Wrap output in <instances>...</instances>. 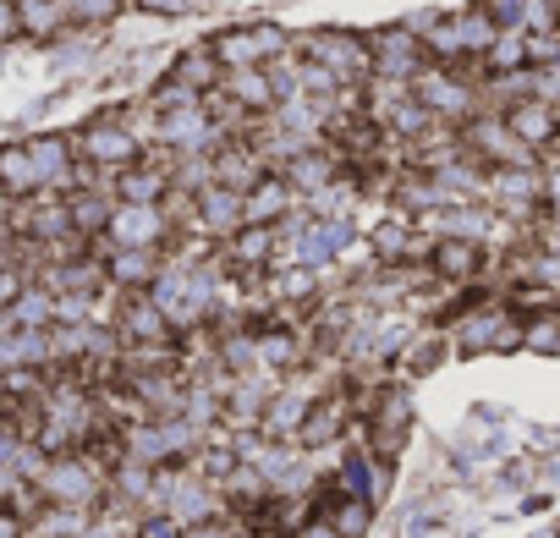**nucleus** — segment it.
I'll use <instances>...</instances> for the list:
<instances>
[{"mask_svg":"<svg viewBox=\"0 0 560 538\" xmlns=\"http://www.w3.org/2000/svg\"><path fill=\"white\" fill-rule=\"evenodd\" d=\"M23 34V23H18V7H12V0H0V45H7V39H18Z\"/></svg>","mask_w":560,"mask_h":538,"instance_id":"nucleus-15","label":"nucleus"},{"mask_svg":"<svg viewBox=\"0 0 560 538\" xmlns=\"http://www.w3.org/2000/svg\"><path fill=\"white\" fill-rule=\"evenodd\" d=\"M522 347L527 352H544V358H560V314L522 319Z\"/></svg>","mask_w":560,"mask_h":538,"instance_id":"nucleus-11","label":"nucleus"},{"mask_svg":"<svg viewBox=\"0 0 560 538\" xmlns=\"http://www.w3.org/2000/svg\"><path fill=\"white\" fill-rule=\"evenodd\" d=\"M23 538H45V533H39V527H28V533H23Z\"/></svg>","mask_w":560,"mask_h":538,"instance_id":"nucleus-19","label":"nucleus"},{"mask_svg":"<svg viewBox=\"0 0 560 538\" xmlns=\"http://www.w3.org/2000/svg\"><path fill=\"white\" fill-rule=\"evenodd\" d=\"M505 127L511 138L527 149V154H544V149H560V105H544V100H522L505 110Z\"/></svg>","mask_w":560,"mask_h":538,"instance_id":"nucleus-3","label":"nucleus"},{"mask_svg":"<svg viewBox=\"0 0 560 538\" xmlns=\"http://www.w3.org/2000/svg\"><path fill=\"white\" fill-rule=\"evenodd\" d=\"M61 12H67V23L100 28V23H110L121 12V0H61Z\"/></svg>","mask_w":560,"mask_h":538,"instance_id":"nucleus-12","label":"nucleus"},{"mask_svg":"<svg viewBox=\"0 0 560 538\" xmlns=\"http://www.w3.org/2000/svg\"><path fill=\"white\" fill-rule=\"evenodd\" d=\"M171 214L165 203H116L110 225H105V242L110 247H143V253H165L171 247Z\"/></svg>","mask_w":560,"mask_h":538,"instance_id":"nucleus-2","label":"nucleus"},{"mask_svg":"<svg viewBox=\"0 0 560 538\" xmlns=\"http://www.w3.org/2000/svg\"><path fill=\"white\" fill-rule=\"evenodd\" d=\"M182 538H231V522H209V527H187Z\"/></svg>","mask_w":560,"mask_h":538,"instance_id":"nucleus-18","label":"nucleus"},{"mask_svg":"<svg viewBox=\"0 0 560 538\" xmlns=\"http://www.w3.org/2000/svg\"><path fill=\"white\" fill-rule=\"evenodd\" d=\"M0 319L18 325V330H50V325H56V297H50L39 281H28V286L18 292V303L0 314Z\"/></svg>","mask_w":560,"mask_h":538,"instance_id":"nucleus-8","label":"nucleus"},{"mask_svg":"<svg viewBox=\"0 0 560 538\" xmlns=\"http://www.w3.org/2000/svg\"><path fill=\"white\" fill-rule=\"evenodd\" d=\"M72 149H78V160L94 165L100 176H116V171H127V165L143 160V149H138V138L127 132L121 116H100V121H89V127L72 138Z\"/></svg>","mask_w":560,"mask_h":538,"instance_id":"nucleus-1","label":"nucleus"},{"mask_svg":"<svg viewBox=\"0 0 560 538\" xmlns=\"http://www.w3.org/2000/svg\"><path fill=\"white\" fill-rule=\"evenodd\" d=\"M478 12H483L500 34H505V28H516V34H522V0H478Z\"/></svg>","mask_w":560,"mask_h":538,"instance_id":"nucleus-14","label":"nucleus"},{"mask_svg":"<svg viewBox=\"0 0 560 538\" xmlns=\"http://www.w3.org/2000/svg\"><path fill=\"white\" fill-rule=\"evenodd\" d=\"M0 192L7 198H34L39 182H34V160H28V143H7L0 149Z\"/></svg>","mask_w":560,"mask_h":538,"instance_id":"nucleus-9","label":"nucleus"},{"mask_svg":"<svg viewBox=\"0 0 560 538\" xmlns=\"http://www.w3.org/2000/svg\"><path fill=\"white\" fill-rule=\"evenodd\" d=\"M12 7H18V23H23V34H34V39H56V34L67 28L61 0H12Z\"/></svg>","mask_w":560,"mask_h":538,"instance_id":"nucleus-10","label":"nucleus"},{"mask_svg":"<svg viewBox=\"0 0 560 538\" xmlns=\"http://www.w3.org/2000/svg\"><path fill=\"white\" fill-rule=\"evenodd\" d=\"M478 264H483V247L478 242H434L429 276L445 281V286H472L478 281Z\"/></svg>","mask_w":560,"mask_h":538,"instance_id":"nucleus-5","label":"nucleus"},{"mask_svg":"<svg viewBox=\"0 0 560 538\" xmlns=\"http://www.w3.org/2000/svg\"><path fill=\"white\" fill-rule=\"evenodd\" d=\"M143 12H154V17H176V12H187L192 0H138Z\"/></svg>","mask_w":560,"mask_h":538,"instance_id":"nucleus-16","label":"nucleus"},{"mask_svg":"<svg viewBox=\"0 0 560 538\" xmlns=\"http://www.w3.org/2000/svg\"><path fill=\"white\" fill-rule=\"evenodd\" d=\"M292 538H341V533H336V527H330L325 516H308V522H303V527H298Z\"/></svg>","mask_w":560,"mask_h":538,"instance_id":"nucleus-17","label":"nucleus"},{"mask_svg":"<svg viewBox=\"0 0 560 538\" xmlns=\"http://www.w3.org/2000/svg\"><path fill=\"white\" fill-rule=\"evenodd\" d=\"M220 94L225 100H236L247 116H269L280 100H275V83H269V72L264 67H247V72H225V83H220Z\"/></svg>","mask_w":560,"mask_h":538,"instance_id":"nucleus-6","label":"nucleus"},{"mask_svg":"<svg viewBox=\"0 0 560 538\" xmlns=\"http://www.w3.org/2000/svg\"><path fill=\"white\" fill-rule=\"evenodd\" d=\"M160 269H165V253H143V247H110L105 253V281L116 292H149Z\"/></svg>","mask_w":560,"mask_h":538,"instance_id":"nucleus-4","label":"nucleus"},{"mask_svg":"<svg viewBox=\"0 0 560 538\" xmlns=\"http://www.w3.org/2000/svg\"><path fill=\"white\" fill-rule=\"evenodd\" d=\"M209 56L220 61V72H247V67H264V45H258L253 23H247V28H225V34H214V39H209Z\"/></svg>","mask_w":560,"mask_h":538,"instance_id":"nucleus-7","label":"nucleus"},{"mask_svg":"<svg viewBox=\"0 0 560 538\" xmlns=\"http://www.w3.org/2000/svg\"><path fill=\"white\" fill-rule=\"evenodd\" d=\"M522 34H560V0H522Z\"/></svg>","mask_w":560,"mask_h":538,"instance_id":"nucleus-13","label":"nucleus"}]
</instances>
